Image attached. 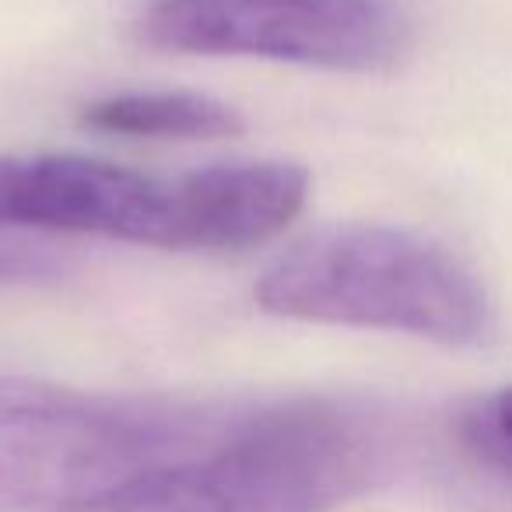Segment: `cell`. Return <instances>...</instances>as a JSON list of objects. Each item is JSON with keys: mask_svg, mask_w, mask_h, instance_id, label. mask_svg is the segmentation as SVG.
I'll return each mask as SVG.
<instances>
[{"mask_svg": "<svg viewBox=\"0 0 512 512\" xmlns=\"http://www.w3.org/2000/svg\"><path fill=\"white\" fill-rule=\"evenodd\" d=\"M232 418L0 376V512H116Z\"/></svg>", "mask_w": 512, "mask_h": 512, "instance_id": "6da1fadb", "label": "cell"}, {"mask_svg": "<svg viewBox=\"0 0 512 512\" xmlns=\"http://www.w3.org/2000/svg\"><path fill=\"white\" fill-rule=\"evenodd\" d=\"M271 316L330 327L390 330L435 344H484L495 330L488 288L425 235L344 225L309 235L256 281Z\"/></svg>", "mask_w": 512, "mask_h": 512, "instance_id": "7a4b0ae2", "label": "cell"}, {"mask_svg": "<svg viewBox=\"0 0 512 512\" xmlns=\"http://www.w3.org/2000/svg\"><path fill=\"white\" fill-rule=\"evenodd\" d=\"M379 463L383 439L365 414L292 400L232 418L116 512H330L358 495Z\"/></svg>", "mask_w": 512, "mask_h": 512, "instance_id": "3957f363", "label": "cell"}, {"mask_svg": "<svg viewBox=\"0 0 512 512\" xmlns=\"http://www.w3.org/2000/svg\"><path fill=\"white\" fill-rule=\"evenodd\" d=\"M141 39L169 53L344 74L393 71L411 50V29L386 0H158Z\"/></svg>", "mask_w": 512, "mask_h": 512, "instance_id": "277c9868", "label": "cell"}, {"mask_svg": "<svg viewBox=\"0 0 512 512\" xmlns=\"http://www.w3.org/2000/svg\"><path fill=\"white\" fill-rule=\"evenodd\" d=\"M309 200V172L253 158L165 176L158 249H246L281 235Z\"/></svg>", "mask_w": 512, "mask_h": 512, "instance_id": "5b68a950", "label": "cell"}, {"mask_svg": "<svg viewBox=\"0 0 512 512\" xmlns=\"http://www.w3.org/2000/svg\"><path fill=\"white\" fill-rule=\"evenodd\" d=\"M81 123L99 134L155 137V141H218L239 137L235 106L200 92H123L95 99L81 109Z\"/></svg>", "mask_w": 512, "mask_h": 512, "instance_id": "8992f818", "label": "cell"}, {"mask_svg": "<svg viewBox=\"0 0 512 512\" xmlns=\"http://www.w3.org/2000/svg\"><path fill=\"white\" fill-rule=\"evenodd\" d=\"M46 204V155H0V228H39Z\"/></svg>", "mask_w": 512, "mask_h": 512, "instance_id": "52a82bcc", "label": "cell"}, {"mask_svg": "<svg viewBox=\"0 0 512 512\" xmlns=\"http://www.w3.org/2000/svg\"><path fill=\"white\" fill-rule=\"evenodd\" d=\"M467 442L495 467L512 474V386L467 414Z\"/></svg>", "mask_w": 512, "mask_h": 512, "instance_id": "ba28073f", "label": "cell"}, {"mask_svg": "<svg viewBox=\"0 0 512 512\" xmlns=\"http://www.w3.org/2000/svg\"><path fill=\"white\" fill-rule=\"evenodd\" d=\"M64 274V260L46 246H32L22 239H0V288L43 285Z\"/></svg>", "mask_w": 512, "mask_h": 512, "instance_id": "9c48e42d", "label": "cell"}]
</instances>
